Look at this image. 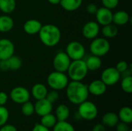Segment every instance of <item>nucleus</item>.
<instances>
[{
    "instance_id": "3",
    "label": "nucleus",
    "mask_w": 132,
    "mask_h": 131,
    "mask_svg": "<svg viewBox=\"0 0 132 131\" xmlns=\"http://www.w3.org/2000/svg\"><path fill=\"white\" fill-rule=\"evenodd\" d=\"M88 69L84 59L71 61L67 71V76L72 81H82L88 73Z\"/></svg>"
},
{
    "instance_id": "17",
    "label": "nucleus",
    "mask_w": 132,
    "mask_h": 131,
    "mask_svg": "<svg viewBox=\"0 0 132 131\" xmlns=\"http://www.w3.org/2000/svg\"><path fill=\"white\" fill-rule=\"evenodd\" d=\"M130 19L131 18L128 12L124 10H120L113 13L112 23H114L117 26L118 25L122 26L127 25L129 22Z\"/></svg>"
},
{
    "instance_id": "24",
    "label": "nucleus",
    "mask_w": 132,
    "mask_h": 131,
    "mask_svg": "<svg viewBox=\"0 0 132 131\" xmlns=\"http://www.w3.org/2000/svg\"><path fill=\"white\" fill-rule=\"evenodd\" d=\"M101 32L104 38L112 39L118 36V26L115 25L114 23H110L106 25H103L101 29Z\"/></svg>"
},
{
    "instance_id": "9",
    "label": "nucleus",
    "mask_w": 132,
    "mask_h": 131,
    "mask_svg": "<svg viewBox=\"0 0 132 131\" xmlns=\"http://www.w3.org/2000/svg\"><path fill=\"white\" fill-rule=\"evenodd\" d=\"M71 63V59L65 52L57 53L53 61V66L56 71L66 73Z\"/></svg>"
},
{
    "instance_id": "5",
    "label": "nucleus",
    "mask_w": 132,
    "mask_h": 131,
    "mask_svg": "<svg viewBox=\"0 0 132 131\" xmlns=\"http://www.w3.org/2000/svg\"><path fill=\"white\" fill-rule=\"evenodd\" d=\"M111 49V44L108 39L96 37L90 44V51L92 55L102 57L107 55Z\"/></svg>"
},
{
    "instance_id": "30",
    "label": "nucleus",
    "mask_w": 132,
    "mask_h": 131,
    "mask_svg": "<svg viewBox=\"0 0 132 131\" xmlns=\"http://www.w3.org/2000/svg\"><path fill=\"white\" fill-rule=\"evenodd\" d=\"M121 87L126 93H132V76H125L121 82Z\"/></svg>"
},
{
    "instance_id": "36",
    "label": "nucleus",
    "mask_w": 132,
    "mask_h": 131,
    "mask_svg": "<svg viewBox=\"0 0 132 131\" xmlns=\"http://www.w3.org/2000/svg\"><path fill=\"white\" fill-rule=\"evenodd\" d=\"M97 9H98V7L94 3H89L86 6V11H87V12L89 13V14H90V15H95V13L97 12Z\"/></svg>"
},
{
    "instance_id": "8",
    "label": "nucleus",
    "mask_w": 132,
    "mask_h": 131,
    "mask_svg": "<svg viewBox=\"0 0 132 131\" xmlns=\"http://www.w3.org/2000/svg\"><path fill=\"white\" fill-rule=\"evenodd\" d=\"M30 92L24 86H15L14 87L10 93L9 97L12 101L16 104H22L30 99Z\"/></svg>"
},
{
    "instance_id": "12",
    "label": "nucleus",
    "mask_w": 132,
    "mask_h": 131,
    "mask_svg": "<svg viewBox=\"0 0 132 131\" xmlns=\"http://www.w3.org/2000/svg\"><path fill=\"white\" fill-rule=\"evenodd\" d=\"M15 46L8 39H0V60H6L14 55Z\"/></svg>"
},
{
    "instance_id": "31",
    "label": "nucleus",
    "mask_w": 132,
    "mask_h": 131,
    "mask_svg": "<svg viewBox=\"0 0 132 131\" xmlns=\"http://www.w3.org/2000/svg\"><path fill=\"white\" fill-rule=\"evenodd\" d=\"M21 112L25 116V117H31L33 115V113H35V110H34V104L32 103H31L29 100L22 103V107H21Z\"/></svg>"
},
{
    "instance_id": "7",
    "label": "nucleus",
    "mask_w": 132,
    "mask_h": 131,
    "mask_svg": "<svg viewBox=\"0 0 132 131\" xmlns=\"http://www.w3.org/2000/svg\"><path fill=\"white\" fill-rule=\"evenodd\" d=\"M65 53L70 57L71 61H73L83 59V58L85 56L86 50L85 47L81 42L78 41H72L67 44Z\"/></svg>"
},
{
    "instance_id": "25",
    "label": "nucleus",
    "mask_w": 132,
    "mask_h": 131,
    "mask_svg": "<svg viewBox=\"0 0 132 131\" xmlns=\"http://www.w3.org/2000/svg\"><path fill=\"white\" fill-rule=\"evenodd\" d=\"M16 8L15 0H0V11L4 14L12 13Z\"/></svg>"
},
{
    "instance_id": "16",
    "label": "nucleus",
    "mask_w": 132,
    "mask_h": 131,
    "mask_svg": "<svg viewBox=\"0 0 132 131\" xmlns=\"http://www.w3.org/2000/svg\"><path fill=\"white\" fill-rule=\"evenodd\" d=\"M42 25V23L39 20L30 19L23 24V30L28 35H36L39 33Z\"/></svg>"
},
{
    "instance_id": "41",
    "label": "nucleus",
    "mask_w": 132,
    "mask_h": 131,
    "mask_svg": "<svg viewBox=\"0 0 132 131\" xmlns=\"http://www.w3.org/2000/svg\"><path fill=\"white\" fill-rule=\"evenodd\" d=\"M91 131H106V127L102 124H97L93 127Z\"/></svg>"
},
{
    "instance_id": "21",
    "label": "nucleus",
    "mask_w": 132,
    "mask_h": 131,
    "mask_svg": "<svg viewBox=\"0 0 132 131\" xmlns=\"http://www.w3.org/2000/svg\"><path fill=\"white\" fill-rule=\"evenodd\" d=\"M118 122V116L114 112H108L102 117V124L104 125L105 127H114Z\"/></svg>"
},
{
    "instance_id": "13",
    "label": "nucleus",
    "mask_w": 132,
    "mask_h": 131,
    "mask_svg": "<svg viewBox=\"0 0 132 131\" xmlns=\"http://www.w3.org/2000/svg\"><path fill=\"white\" fill-rule=\"evenodd\" d=\"M97 22L100 25H106L108 24L112 23L113 12L111 9L105 7L98 8L97 12L95 13Z\"/></svg>"
},
{
    "instance_id": "4",
    "label": "nucleus",
    "mask_w": 132,
    "mask_h": 131,
    "mask_svg": "<svg viewBox=\"0 0 132 131\" xmlns=\"http://www.w3.org/2000/svg\"><path fill=\"white\" fill-rule=\"evenodd\" d=\"M69 77L65 73L53 71L50 73L46 79L47 85L54 90H63L66 89L67 86L69 83Z\"/></svg>"
},
{
    "instance_id": "43",
    "label": "nucleus",
    "mask_w": 132,
    "mask_h": 131,
    "mask_svg": "<svg viewBox=\"0 0 132 131\" xmlns=\"http://www.w3.org/2000/svg\"><path fill=\"white\" fill-rule=\"evenodd\" d=\"M129 131H132V130H131V129H130V130H129Z\"/></svg>"
},
{
    "instance_id": "45",
    "label": "nucleus",
    "mask_w": 132,
    "mask_h": 131,
    "mask_svg": "<svg viewBox=\"0 0 132 131\" xmlns=\"http://www.w3.org/2000/svg\"><path fill=\"white\" fill-rule=\"evenodd\" d=\"M23 131H26V130H23Z\"/></svg>"
},
{
    "instance_id": "18",
    "label": "nucleus",
    "mask_w": 132,
    "mask_h": 131,
    "mask_svg": "<svg viewBox=\"0 0 132 131\" xmlns=\"http://www.w3.org/2000/svg\"><path fill=\"white\" fill-rule=\"evenodd\" d=\"M48 90L46 86L43 83H36L32 86L31 89L30 94L33 97V98L36 100H42L46 98Z\"/></svg>"
},
{
    "instance_id": "6",
    "label": "nucleus",
    "mask_w": 132,
    "mask_h": 131,
    "mask_svg": "<svg viewBox=\"0 0 132 131\" xmlns=\"http://www.w3.org/2000/svg\"><path fill=\"white\" fill-rule=\"evenodd\" d=\"M77 113L81 119L85 120H93L98 115V109L95 103L91 101L85 100L78 105Z\"/></svg>"
},
{
    "instance_id": "11",
    "label": "nucleus",
    "mask_w": 132,
    "mask_h": 131,
    "mask_svg": "<svg viewBox=\"0 0 132 131\" xmlns=\"http://www.w3.org/2000/svg\"><path fill=\"white\" fill-rule=\"evenodd\" d=\"M100 25L95 21H90L86 22L82 28V35L87 39H94L97 37L100 32Z\"/></svg>"
},
{
    "instance_id": "14",
    "label": "nucleus",
    "mask_w": 132,
    "mask_h": 131,
    "mask_svg": "<svg viewBox=\"0 0 132 131\" xmlns=\"http://www.w3.org/2000/svg\"><path fill=\"white\" fill-rule=\"evenodd\" d=\"M34 110L35 113L39 116L43 117L48 113H52L53 110V104L49 102L46 98L36 100V103L34 104Z\"/></svg>"
},
{
    "instance_id": "1",
    "label": "nucleus",
    "mask_w": 132,
    "mask_h": 131,
    "mask_svg": "<svg viewBox=\"0 0 132 131\" xmlns=\"http://www.w3.org/2000/svg\"><path fill=\"white\" fill-rule=\"evenodd\" d=\"M66 95L71 103L79 105L87 100L89 97L87 85L82 81L71 80L66 87Z\"/></svg>"
},
{
    "instance_id": "37",
    "label": "nucleus",
    "mask_w": 132,
    "mask_h": 131,
    "mask_svg": "<svg viewBox=\"0 0 132 131\" xmlns=\"http://www.w3.org/2000/svg\"><path fill=\"white\" fill-rule=\"evenodd\" d=\"M115 128H116V131H129V130H130L129 124L124 123V122H121V121L118 122L116 124Z\"/></svg>"
},
{
    "instance_id": "39",
    "label": "nucleus",
    "mask_w": 132,
    "mask_h": 131,
    "mask_svg": "<svg viewBox=\"0 0 132 131\" xmlns=\"http://www.w3.org/2000/svg\"><path fill=\"white\" fill-rule=\"evenodd\" d=\"M0 131H18L17 128L12 124H4L0 127Z\"/></svg>"
},
{
    "instance_id": "40",
    "label": "nucleus",
    "mask_w": 132,
    "mask_h": 131,
    "mask_svg": "<svg viewBox=\"0 0 132 131\" xmlns=\"http://www.w3.org/2000/svg\"><path fill=\"white\" fill-rule=\"evenodd\" d=\"M32 131H50V130L49 128L44 127L41 124H36Z\"/></svg>"
},
{
    "instance_id": "38",
    "label": "nucleus",
    "mask_w": 132,
    "mask_h": 131,
    "mask_svg": "<svg viewBox=\"0 0 132 131\" xmlns=\"http://www.w3.org/2000/svg\"><path fill=\"white\" fill-rule=\"evenodd\" d=\"M9 96L5 92H0V106H5L8 102Z\"/></svg>"
},
{
    "instance_id": "23",
    "label": "nucleus",
    "mask_w": 132,
    "mask_h": 131,
    "mask_svg": "<svg viewBox=\"0 0 132 131\" xmlns=\"http://www.w3.org/2000/svg\"><path fill=\"white\" fill-rule=\"evenodd\" d=\"M83 0H61L60 6L67 12H74L82 5Z\"/></svg>"
},
{
    "instance_id": "2",
    "label": "nucleus",
    "mask_w": 132,
    "mask_h": 131,
    "mask_svg": "<svg viewBox=\"0 0 132 131\" xmlns=\"http://www.w3.org/2000/svg\"><path fill=\"white\" fill-rule=\"evenodd\" d=\"M39 37L41 42L47 47L56 46L61 39V31L53 24L43 25L39 32Z\"/></svg>"
},
{
    "instance_id": "32",
    "label": "nucleus",
    "mask_w": 132,
    "mask_h": 131,
    "mask_svg": "<svg viewBox=\"0 0 132 131\" xmlns=\"http://www.w3.org/2000/svg\"><path fill=\"white\" fill-rule=\"evenodd\" d=\"M9 118V111L5 106H0V127L7 123Z\"/></svg>"
},
{
    "instance_id": "33",
    "label": "nucleus",
    "mask_w": 132,
    "mask_h": 131,
    "mask_svg": "<svg viewBox=\"0 0 132 131\" xmlns=\"http://www.w3.org/2000/svg\"><path fill=\"white\" fill-rule=\"evenodd\" d=\"M59 98H60V94H59L58 91L57 90H54L48 91L47 94H46V99L49 102H50L52 104L56 103L58 101Z\"/></svg>"
},
{
    "instance_id": "42",
    "label": "nucleus",
    "mask_w": 132,
    "mask_h": 131,
    "mask_svg": "<svg viewBox=\"0 0 132 131\" xmlns=\"http://www.w3.org/2000/svg\"><path fill=\"white\" fill-rule=\"evenodd\" d=\"M47 1H48L49 3L56 5H60V2L61 0H47Z\"/></svg>"
},
{
    "instance_id": "28",
    "label": "nucleus",
    "mask_w": 132,
    "mask_h": 131,
    "mask_svg": "<svg viewBox=\"0 0 132 131\" xmlns=\"http://www.w3.org/2000/svg\"><path fill=\"white\" fill-rule=\"evenodd\" d=\"M7 63H8V67L9 69L12 70V71H16L19 70L22 65V59L18 56H12L10 58L6 59Z\"/></svg>"
},
{
    "instance_id": "22",
    "label": "nucleus",
    "mask_w": 132,
    "mask_h": 131,
    "mask_svg": "<svg viewBox=\"0 0 132 131\" xmlns=\"http://www.w3.org/2000/svg\"><path fill=\"white\" fill-rule=\"evenodd\" d=\"M57 119V121L67 120L70 115V110L68 106L65 104H60L56 107L54 114Z\"/></svg>"
},
{
    "instance_id": "34",
    "label": "nucleus",
    "mask_w": 132,
    "mask_h": 131,
    "mask_svg": "<svg viewBox=\"0 0 132 131\" xmlns=\"http://www.w3.org/2000/svg\"><path fill=\"white\" fill-rule=\"evenodd\" d=\"M101 2L103 7L112 10L118 7L119 4V0H101Z\"/></svg>"
},
{
    "instance_id": "20",
    "label": "nucleus",
    "mask_w": 132,
    "mask_h": 131,
    "mask_svg": "<svg viewBox=\"0 0 132 131\" xmlns=\"http://www.w3.org/2000/svg\"><path fill=\"white\" fill-rule=\"evenodd\" d=\"M85 61L86 66L87 67L88 71H97L102 66V60L101 57L91 55Z\"/></svg>"
},
{
    "instance_id": "26",
    "label": "nucleus",
    "mask_w": 132,
    "mask_h": 131,
    "mask_svg": "<svg viewBox=\"0 0 132 131\" xmlns=\"http://www.w3.org/2000/svg\"><path fill=\"white\" fill-rule=\"evenodd\" d=\"M119 120L130 124L132 123V110L130 107H123L118 113Z\"/></svg>"
},
{
    "instance_id": "15",
    "label": "nucleus",
    "mask_w": 132,
    "mask_h": 131,
    "mask_svg": "<svg viewBox=\"0 0 132 131\" xmlns=\"http://www.w3.org/2000/svg\"><path fill=\"white\" fill-rule=\"evenodd\" d=\"M107 86L101 80H93L89 85H87L89 94L95 97H100L105 93L107 90Z\"/></svg>"
},
{
    "instance_id": "29",
    "label": "nucleus",
    "mask_w": 132,
    "mask_h": 131,
    "mask_svg": "<svg viewBox=\"0 0 132 131\" xmlns=\"http://www.w3.org/2000/svg\"><path fill=\"white\" fill-rule=\"evenodd\" d=\"M53 131H76L73 126L67 122L65 121H57L55 126L53 127Z\"/></svg>"
},
{
    "instance_id": "19",
    "label": "nucleus",
    "mask_w": 132,
    "mask_h": 131,
    "mask_svg": "<svg viewBox=\"0 0 132 131\" xmlns=\"http://www.w3.org/2000/svg\"><path fill=\"white\" fill-rule=\"evenodd\" d=\"M13 19L6 14L0 15V32L6 33L10 32L14 27Z\"/></svg>"
},
{
    "instance_id": "10",
    "label": "nucleus",
    "mask_w": 132,
    "mask_h": 131,
    "mask_svg": "<svg viewBox=\"0 0 132 131\" xmlns=\"http://www.w3.org/2000/svg\"><path fill=\"white\" fill-rule=\"evenodd\" d=\"M121 74L116 69L115 67H108L103 70L101 80L107 86H111L117 84L121 78Z\"/></svg>"
},
{
    "instance_id": "27",
    "label": "nucleus",
    "mask_w": 132,
    "mask_h": 131,
    "mask_svg": "<svg viewBox=\"0 0 132 131\" xmlns=\"http://www.w3.org/2000/svg\"><path fill=\"white\" fill-rule=\"evenodd\" d=\"M56 123H57V119L56 116L53 114L52 113L41 117L40 124L49 129L53 128Z\"/></svg>"
},
{
    "instance_id": "35",
    "label": "nucleus",
    "mask_w": 132,
    "mask_h": 131,
    "mask_svg": "<svg viewBox=\"0 0 132 131\" xmlns=\"http://www.w3.org/2000/svg\"><path fill=\"white\" fill-rule=\"evenodd\" d=\"M115 68L121 74H122L123 73L126 72L129 69V65H128V62H126L125 60H121L116 64Z\"/></svg>"
},
{
    "instance_id": "44",
    "label": "nucleus",
    "mask_w": 132,
    "mask_h": 131,
    "mask_svg": "<svg viewBox=\"0 0 132 131\" xmlns=\"http://www.w3.org/2000/svg\"><path fill=\"white\" fill-rule=\"evenodd\" d=\"M80 131H87V130H80Z\"/></svg>"
}]
</instances>
